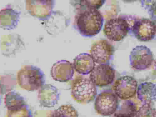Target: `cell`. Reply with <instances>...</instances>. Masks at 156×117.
<instances>
[{
    "mask_svg": "<svg viewBox=\"0 0 156 117\" xmlns=\"http://www.w3.org/2000/svg\"><path fill=\"white\" fill-rule=\"evenodd\" d=\"M130 65L137 70H143L151 66L153 60L152 53L144 45L137 46L133 48L129 55Z\"/></svg>",
    "mask_w": 156,
    "mask_h": 117,
    "instance_id": "52a82bcc",
    "label": "cell"
},
{
    "mask_svg": "<svg viewBox=\"0 0 156 117\" xmlns=\"http://www.w3.org/2000/svg\"><path fill=\"white\" fill-rule=\"evenodd\" d=\"M137 97L143 104L151 105L156 100V84L151 82H144L139 85L137 88Z\"/></svg>",
    "mask_w": 156,
    "mask_h": 117,
    "instance_id": "2e32d148",
    "label": "cell"
},
{
    "mask_svg": "<svg viewBox=\"0 0 156 117\" xmlns=\"http://www.w3.org/2000/svg\"><path fill=\"white\" fill-rule=\"evenodd\" d=\"M136 117H156V109L152 105L143 104L137 111Z\"/></svg>",
    "mask_w": 156,
    "mask_h": 117,
    "instance_id": "ffe728a7",
    "label": "cell"
},
{
    "mask_svg": "<svg viewBox=\"0 0 156 117\" xmlns=\"http://www.w3.org/2000/svg\"><path fill=\"white\" fill-rule=\"evenodd\" d=\"M105 1H81L76 5L73 25L81 35L91 37L98 34L102 29L103 17L98 10Z\"/></svg>",
    "mask_w": 156,
    "mask_h": 117,
    "instance_id": "6da1fadb",
    "label": "cell"
},
{
    "mask_svg": "<svg viewBox=\"0 0 156 117\" xmlns=\"http://www.w3.org/2000/svg\"><path fill=\"white\" fill-rule=\"evenodd\" d=\"M90 51L96 63L100 65L107 64L112 58L114 48L109 42L101 40L93 44Z\"/></svg>",
    "mask_w": 156,
    "mask_h": 117,
    "instance_id": "8fae6325",
    "label": "cell"
},
{
    "mask_svg": "<svg viewBox=\"0 0 156 117\" xmlns=\"http://www.w3.org/2000/svg\"><path fill=\"white\" fill-rule=\"evenodd\" d=\"M37 98L40 105L51 108L58 104L59 94L58 89L50 84L44 85L39 90Z\"/></svg>",
    "mask_w": 156,
    "mask_h": 117,
    "instance_id": "4fadbf2b",
    "label": "cell"
},
{
    "mask_svg": "<svg viewBox=\"0 0 156 117\" xmlns=\"http://www.w3.org/2000/svg\"><path fill=\"white\" fill-rule=\"evenodd\" d=\"M73 65L78 73L87 75L91 73L95 66V61L90 54L83 53L74 59Z\"/></svg>",
    "mask_w": 156,
    "mask_h": 117,
    "instance_id": "9a60e30c",
    "label": "cell"
},
{
    "mask_svg": "<svg viewBox=\"0 0 156 117\" xmlns=\"http://www.w3.org/2000/svg\"><path fill=\"white\" fill-rule=\"evenodd\" d=\"M16 80L22 88L34 91L40 90L44 85L45 76L40 68L33 65H26L17 72Z\"/></svg>",
    "mask_w": 156,
    "mask_h": 117,
    "instance_id": "7a4b0ae2",
    "label": "cell"
},
{
    "mask_svg": "<svg viewBox=\"0 0 156 117\" xmlns=\"http://www.w3.org/2000/svg\"><path fill=\"white\" fill-rule=\"evenodd\" d=\"M137 83L134 77L130 76H121L115 81L113 90L120 99L127 100L136 95Z\"/></svg>",
    "mask_w": 156,
    "mask_h": 117,
    "instance_id": "8992f818",
    "label": "cell"
},
{
    "mask_svg": "<svg viewBox=\"0 0 156 117\" xmlns=\"http://www.w3.org/2000/svg\"><path fill=\"white\" fill-rule=\"evenodd\" d=\"M97 94V86L90 77L79 76L72 81V96L77 102L85 104L91 102Z\"/></svg>",
    "mask_w": 156,
    "mask_h": 117,
    "instance_id": "3957f363",
    "label": "cell"
},
{
    "mask_svg": "<svg viewBox=\"0 0 156 117\" xmlns=\"http://www.w3.org/2000/svg\"><path fill=\"white\" fill-rule=\"evenodd\" d=\"M4 104L8 111H15L21 109L27 105L24 98L15 92H8L4 98Z\"/></svg>",
    "mask_w": 156,
    "mask_h": 117,
    "instance_id": "ac0fdd59",
    "label": "cell"
},
{
    "mask_svg": "<svg viewBox=\"0 0 156 117\" xmlns=\"http://www.w3.org/2000/svg\"><path fill=\"white\" fill-rule=\"evenodd\" d=\"M137 112L136 104L131 100L120 99L117 110L114 114L115 117H135Z\"/></svg>",
    "mask_w": 156,
    "mask_h": 117,
    "instance_id": "e0dca14e",
    "label": "cell"
},
{
    "mask_svg": "<svg viewBox=\"0 0 156 117\" xmlns=\"http://www.w3.org/2000/svg\"><path fill=\"white\" fill-rule=\"evenodd\" d=\"M21 14V11L12 9L11 5H7L0 12L1 27L4 30H11L16 28Z\"/></svg>",
    "mask_w": 156,
    "mask_h": 117,
    "instance_id": "5bb4252c",
    "label": "cell"
},
{
    "mask_svg": "<svg viewBox=\"0 0 156 117\" xmlns=\"http://www.w3.org/2000/svg\"><path fill=\"white\" fill-rule=\"evenodd\" d=\"M155 67H156V60L155 62Z\"/></svg>",
    "mask_w": 156,
    "mask_h": 117,
    "instance_id": "7402d4cb",
    "label": "cell"
},
{
    "mask_svg": "<svg viewBox=\"0 0 156 117\" xmlns=\"http://www.w3.org/2000/svg\"><path fill=\"white\" fill-rule=\"evenodd\" d=\"M8 117H32L28 106L25 105L21 109L15 111H8Z\"/></svg>",
    "mask_w": 156,
    "mask_h": 117,
    "instance_id": "44dd1931",
    "label": "cell"
},
{
    "mask_svg": "<svg viewBox=\"0 0 156 117\" xmlns=\"http://www.w3.org/2000/svg\"><path fill=\"white\" fill-rule=\"evenodd\" d=\"M54 3L51 0H27L26 9L30 15L39 20H47L51 16Z\"/></svg>",
    "mask_w": 156,
    "mask_h": 117,
    "instance_id": "ba28073f",
    "label": "cell"
},
{
    "mask_svg": "<svg viewBox=\"0 0 156 117\" xmlns=\"http://www.w3.org/2000/svg\"><path fill=\"white\" fill-rule=\"evenodd\" d=\"M89 77L96 86L103 87L108 86L115 80V71L109 65L101 64L94 67Z\"/></svg>",
    "mask_w": 156,
    "mask_h": 117,
    "instance_id": "30bf717a",
    "label": "cell"
},
{
    "mask_svg": "<svg viewBox=\"0 0 156 117\" xmlns=\"http://www.w3.org/2000/svg\"><path fill=\"white\" fill-rule=\"evenodd\" d=\"M129 29V25L126 20L122 17H117L107 21L104 31L109 40L117 41L124 38Z\"/></svg>",
    "mask_w": 156,
    "mask_h": 117,
    "instance_id": "5b68a950",
    "label": "cell"
},
{
    "mask_svg": "<svg viewBox=\"0 0 156 117\" xmlns=\"http://www.w3.org/2000/svg\"><path fill=\"white\" fill-rule=\"evenodd\" d=\"M77 111L72 105H62L51 112L47 117H78Z\"/></svg>",
    "mask_w": 156,
    "mask_h": 117,
    "instance_id": "d6986e66",
    "label": "cell"
},
{
    "mask_svg": "<svg viewBox=\"0 0 156 117\" xmlns=\"http://www.w3.org/2000/svg\"><path fill=\"white\" fill-rule=\"evenodd\" d=\"M119 98L113 91L104 90L96 98L95 109L98 114L104 116L115 114L118 107Z\"/></svg>",
    "mask_w": 156,
    "mask_h": 117,
    "instance_id": "277c9868",
    "label": "cell"
},
{
    "mask_svg": "<svg viewBox=\"0 0 156 117\" xmlns=\"http://www.w3.org/2000/svg\"><path fill=\"white\" fill-rule=\"evenodd\" d=\"M74 73L73 64L69 61L62 60L54 63L51 69V76L54 80L66 82L72 79Z\"/></svg>",
    "mask_w": 156,
    "mask_h": 117,
    "instance_id": "7c38bea8",
    "label": "cell"
},
{
    "mask_svg": "<svg viewBox=\"0 0 156 117\" xmlns=\"http://www.w3.org/2000/svg\"><path fill=\"white\" fill-rule=\"evenodd\" d=\"M132 31L135 37L139 41H151L155 37L156 25L150 20L139 19L135 22L132 28Z\"/></svg>",
    "mask_w": 156,
    "mask_h": 117,
    "instance_id": "9c48e42d",
    "label": "cell"
}]
</instances>
